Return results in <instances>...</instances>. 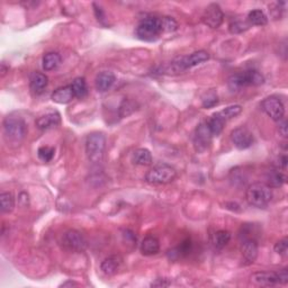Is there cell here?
<instances>
[{
  "instance_id": "6da1fadb",
  "label": "cell",
  "mask_w": 288,
  "mask_h": 288,
  "mask_svg": "<svg viewBox=\"0 0 288 288\" xmlns=\"http://www.w3.org/2000/svg\"><path fill=\"white\" fill-rule=\"evenodd\" d=\"M3 137L8 145H20L27 135L28 127L21 116L10 114L5 117L2 123Z\"/></svg>"
},
{
  "instance_id": "7a4b0ae2",
  "label": "cell",
  "mask_w": 288,
  "mask_h": 288,
  "mask_svg": "<svg viewBox=\"0 0 288 288\" xmlns=\"http://www.w3.org/2000/svg\"><path fill=\"white\" fill-rule=\"evenodd\" d=\"M272 188L264 182H253L246 189L245 198L246 201L251 206L264 208L270 203L272 199Z\"/></svg>"
},
{
  "instance_id": "3957f363",
  "label": "cell",
  "mask_w": 288,
  "mask_h": 288,
  "mask_svg": "<svg viewBox=\"0 0 288 288\" xmlns=\"http://www.w3.org/2000/svg\"><path fill=\"white\" fill-rule=\"evenodd\" d=\"M106 150V137L103 133L95 132L86 138V155L89 161L93 164L103 162Z\"/></svg>"
},
{
  "instance_id": "277c9868",
  "label": "cell",
  "mask_w": 288,
  "mask_h": 288,
  "mask_svg": "<svg viewBox=\"0 0 288 288\" xmlns=\"http://www.w3.org/2000/svg\"><path fill=\"white\" fill-rule=\"evenodd\" d=\"M265 84V77L257 70H246L232 74L227 80V85L232 91L249 87V86H261Z\"/></svg>"
},
{
  "instance_id": "5b68a950",
  "label": "cell",
  "mask_w": 288,
  "mask_h": 288,
  "mask_svg": "<svg viewBox=\"0 0 288 288\" xmlns=\"http://www.w3.org/2000/svg\"><path fill=\"white\" fill-rule=\"evenodd\" d=\"M163 33L162 21L159 17H148L137 25L135 35L137 39L147 42H153L158 40Z\"/></svg>"
},
{
  "instance_id": "8992f818",
  "label": "cell",
  "mask_w": 288,
  "mask_h": 288,
  "mask_svg": "<svg viewBox=\"0 0 288 288\" xmlns=\"http://www.w3.org/2000/svg\"><path fill=\"white\" fill-rule=\"evenodd\" d=\"M177 177V171L169 164H158L145 175V181L151 185H167Z\"/></svg>"
},
{
  "instance_id": "52a82bcc",
  "label": "cell",
  "mask_w": 288,
  "mask_h": 288,
  "mask_svg": "<svg viewBox=\"0 0 288 288\" xmlns=\"http://www.w3.org/2000/svg\"><path fill=\"white\" fill-rule=\"evenodd\" d=\"M61 244L66 251L74 253L84 252L87 248V241H86L85 237L77 230L65 232L61 239Z\"/></svg>"
},
{
  "instance_id": "ba28073f",
  "label": "cell",
  "mask_w": 288,
  "mask_h": 288,
  "mask_svg": "<svg viewBox=\"0 0 288 288\" xmlns=\"http://www.w3.org/2000/svg\"><path fill=\"white\" fill-rule=\"evenodd\" d=\"M261 110L275 122H279L285 116V106L282 100L275 96L265 98L261 103Z\"/></svg>"
},
{
  "instance_id": "9c48e42d",
  "label": "cell",
  "mask_w": 288,
  "mask_h": 288,
  "mask_svg": "<svg viewBox=\"0 0 288 288\" xmlns=\"http://www.w3.org/2000/svg\"><path fill=\"white\" fill-rule=\"evenodd\" d=\"M231 141L239 150H246L254 143V136L246 127H237L231 132Z\"/></svg>"
},
{
  "instance_id": "30bf717a",
  "label": "cell",
  "mask_w": 288,
  "mask_h": 288,
  "mask_svg": "<svg viewBox=\"0 0 288 288\" xmlns=\"http://www.w3.org/2000/svg\"><path fill=\"white\" fill-rule=\"evenodd\" d=\"M203 23L211 28H219L224 21V14L218 3H211L204 10L201 16Z\"/></svg>"
},
{
  "instance_id": "8fae6325",
  "label": "cell",
  "mask_w": 288,
  "mask_h": 288,
  "mask_svg": "<svg viewBox=\"0 0 288 288\" xmlns=\"http://www.w3.org/2000/svg\"><path fill=\"white\" fill-rule=\"evenodd\" d=\"M212 133L209 131L206 123H201L197 126L195 137H194V144L197 151H205L209 147L212 141Z\"/></svg>"
},
{
  "instance_id": "7c38bea8",
  "label": "cell",
  "mask_w": 288,
  "mask_h": 288,
  "mask_svg": "<svg viewBox=\"0 0 288 288\" xmlns=\"http://www.w3.org/2000/svg\"><path fill=\"white\" fill-rule=\"evenodd\" d=\"M60 123H61V115L57 111H51L40 115L35 121L37 129L42 131H47L57 127Z\"/></svg>"
},
{
  "instance_id": "4fadbf2b",
  "label": "cell",
  "mask_w": 288,
  "mask_h": 288,
  "mask_svg": "<svg viewBox=\"0 0 288 288\" xmlns=\"http://www.w3.org/2000/svg\"><path fill=\"white\" fill-rule=\"evenodd\" d=\"M242 259L244 265H252L258 257V243L252 238L244 239L241 244Z\"/></svg>"
},
{
  "instance_id": "5bb4252c",
  "label": "cell",
  "mask_w": 288,
  "mask_h": 288,
  "mask_svg": "<svg viewBox=\"0 0 288 288\" xmlns=\"http://www.w3.org/2000/svg\"><path fill=\"white\" fill-rule=\"evenodd\" d=\"M251 282L257 286L270 287L279 284L278 275L276 272L270 271H258L251 275Z\"/></svg>"
},
{
  "instance_id": "9a60e30c",
  "label": "cell",
  "mask_w": 288,
  "mask_h": 288,
  "mask_svg": "<svg viewBox=\"0 0 288 288\" xmlns=\"http://www.w3.org/2000/svg\"><path fill=\"white\" fill-rule=\"evenodd\" d=\"M116 77L113 72H110V71H103L97 74L96 80H95V86L96 89L100 92H105L110 90L111 86L115 84Z\"/></svg>"
},
{
  "instance_id": "2e32d148",
  "label": "cell",
  "mask_w": 288,
  "mask_h": 288,
  "mask_svg": "<svg viewBox=\"0 0 288 288\" xmlns=\"http://www.w3.org/2000/svg\"><path fill=\"white\" fill-rule=\"evenodd\" d=\"M122 263L123 259L119 256H110L103 260L102 265H100V269H102L105 275L113 276L121 268Z\"/></svg>"
},
{
  "instance_id": "e0dca14e",
  "label": "cell",
  "mask_w": 288,
  "mask_h": 288,
  "mask_svg": "<svg viewBox=\"0 0 288 288\" xmlns=\"http://www.w3.org/2000/svg\"><path fill=\"white\" fill-rule=\"evenodd\" d=\"M74 98V93L72 91L71 86H65V87H60L57 90H54L51 95V99L54 103L65 105L70 103Z\"/></svg>"
},
{
  "instance_id": "ac0fdd59",
  "label": "cell",
  "mask_w": 288,
  "mask_h": 288,
  "mask_svg": "<svg viewBox=\"0 0 288 288\" xmlns=\"http://www.w3.org/2000/svg\"><path fill=\"white\" fill-rule=\"evenodd\" d=\"M48 85V78L44 73L41 72H34L31 76V80H29V87H31V90L36 93V95H40L42 93Z\"/></svg>"
},
{
  "instance_id": "d6986e66",
  "label": "cell",
  "mask_w": 288,
  "mask_h": 288,
  "mask_svg": "<svg viewBox=\"0 0 288 288\" xmlns=\"http://www.w3.org/2000/svg\"><path fill=\"white\" fill-rule=\"evenodd\" d=\"M140 251L144 256H153L160 251V242L155 237H147L142 241Z\"/></svg>"
},
{
  "instance_id": "ffe728a7",
  "label": "cell",
  "mask_w": 288,
  "mask_h": 288,
  "mask_svg": "<svg viewBox=\"0 0 288 288\" xmlns=\"http://www.w3.org/2000/svg\"><path fill=\"white\" fill-rule=\"evenodd\" d=\"M132 161L134 164H137V166H151L153 161L151 152L144 148L137 149V150L133 152Z\"/></svg>"
},
{
  "instance_id": "44dd1931",
  "label": "cell",
  "mask_w": 288,
  "mask_h": 288,
  "mask_svg": "<svg viewBox=\"0 0 288 288\" xmlns=\"http://www.w3.org/2000/svg\"><path fill=\"white\" fill-rule=\"evenodd\" d=\"M192 246H193L192 240H190V239H186V240L182 241L177 248L170 250L169 251L170 259L177 260L179 259V258L188 256L190 251H192Z\"/></svg>"
},
{
  "instance_id": "7402d4cb",
  "label": "cell",
  "mask_w": 288,
  "mask_h": 288,
  "mask_svg": "<svg viewBox=\"0 0 288 288\" xmlns=\"http://www.w3.org/2000/svg\"><path fill=\"white\" fill-rule=\"evenodd\" d=\"M61 62V55L57 53V52H48L43 57V69L45 71H53L59 68Z\"/></svg>"
},
{
  "instance_id": "603a6c76",
  "label": "cell",
  "mask_w": 288,
  "mask_h": 288,
  "mask_svg": "<svg viewBox=\"0 0 288 288\" xmlns=\"http://www.w3.org/2000/svg\"><path fill=\"white\" fill-rule=\"evenodd\" d=\"M206 124L208 126L209 131H211L213 136H218L222 133V131L224 130V126H225V121L221 117V116L216 113L213 114L211 117L208 118V121L206 122Z\"/></svg>"
},
{
  "instance_id": "cb8c5ba5",
  "label": "cell",
  "mask_w": 288,
  "mask_h": 288,
  "mask_svg": "<svg viewBox=\"0 0 288 288\" xmlns=\"http://www.w3.org/2000/svg\"><path fill=\"white\" fill-rule=\"evenodd\" d=\"M230 240H231V233L229 231H225V230H220L218 232H215L211 238L212 244L216 250L223 249L224 246L230 242Z\"/></svg>"
},
{
  "instance_id": "d4e9b609",
  "label": "cell",
  "mask_w": 288,
  "mask_h": 288,
  "mask_svg": "<svg viewBox=\"0 0 288 288\" xmlns=\"http://www.w3.org/2000/svg\"><path fill=\"white\" fill-rule=\"evenodd\" d=\"M286 182V176L279 169L269 171L267 174V185L271 188H278Z\"/></svg>"
},
{
  "instance_id": "484cf974",
  "label": "cell",
  "mask_w": 288,
  "mask_h": 288,
  "mask_svg": "<svg viewBox=\"0 0 288 288\" xmlns=\"http://www.w3.org/2000/svg\"><path fill=\"white\" fill-rule=\"evenodd\" d=\"M248 23L253 26H265L268 23V18L261 9H254L248 14Z\"/></svg>"
},
{
  "instance_id": "4316f807",
  "label": "cell",
  "mask_w": 288,
  "mask_h": 288,
  "mask_svg": "<svg viewBox=\"0 0 288 288\" xmlns=\"http://www.w3.org/2000/svg\"><path fill=\"white\" fill-rule=\"evenodd\" d=\"M70 86L71 88H72L74 97H77V98H84V97L87 95L88 87L85 78H76Z\"/></svg>"
},
{
  "instance_id": "83f0119b",
  "label": "cell",
  "mask_w": 288,
  "mask_h": 288,
  "mask_svg": "<svg viewBox=\"0 0 288 288\" xmlns=\"http://www.w3.org/2000/svg\"><path fill=\"white\" fill-rule=\"evenodd\" d=\"M0 204H1L2 213H10L15 208V197L12 193H1L0 195Z\"/></svg>"
},
{
  "instance_id": "f1b7e54d",
  "label": "cell",
  "mask_w": 288,
  "mask_h": 288,
  "mask_svg": "<svg viewBox=\"0 0 288 288\" xmlns=\"http://www.w3.org/2000/svg\"><path fill=\"white\" fill-rule=\"evenodd\" d=\"M242 111V107L240 105H232V106L225 107L224 110L219 111V115L222 117L224 121H229V119H232L234 117H237L238 115H240Z\"/></svg>"
},
{
  "instance_id": "f546056e",
  "label": "cell",
  "mask_w": 288,
  "mask_h": 288,
  "mask_svg": "<svg viewBox=\"0 0 288 288\" xmlns=\"http://www.w3.org/2000/svg\"><path fill=\"white\" fill-rule=\"evenodd\" d=\"M55 153V149L53 147H47V145H43L37 150V155L39 159L42 160L43 162H50L53 159Z\"/></svg>"
},
{
  "instance_id": "4dcf8cb0",
  "label": "cell",
  "mask_w": 288,
  "mask_h": 288,
  "mask_svg": "<svg viewBox=\"0 0 288 288\" xmlns=\"http://www.w3.org/2000/svg\"><path fill=\"white\" fill-rule=\"evenodd\" d=\"M203 107L204 108H213L219 104V96L215 91H209L203 97Z\"/></svg>"
},
{
  "instance_id": "1f68e13d",
  "label": "cell",
  "mask_w": 288,
  "mask_h": 288,
  "mask_svg": "<svg viewBox=\"0 0 288 288\" xmlns=\"http://www.w3.org/2000/svg\"><path fill=\"white\" fill-rule=\"evenodd\" d=\"M134 111H135V103L132 102V100L124 99L121 106H119V115L122 117H126V116L131 115Z\"/></svg>"
},
{
  "instance_id": "d6a6232c",
  "label": "cell",
  "mask_w": 288,
  "mask_h": 288,
  "mask_svg": "<svg viewBox=\"0 0 288 288\" xmlns=\"http://www.w3.org/2000/svg\"><path fill=\"white\" fill-rule=\"evenodd\" d=\"M249 23H246V22H242V21H237V22H233V23L230 24V32L232 34H240V33L245 32L246 29H249L250 27Z\"/></svg>"
},
{
  "instance_id": "836d02e7",
  "label": "cell",
  "mask_w": 288,
  "mask_h": 288,
  "mask_svg": "<svg viewBox=\"0 0 288 288\" xmlns=\"http://www.w3.org/2000/svg\"><path fill=\"white\" fill-rule=\"evenodd\" d=\"M163 32H175L178 28V23L173 17H161Z\"/></svg>"
},
{
  "instance_id": "e575fe53",
  "label": "cell",
  "mask_w": 288,
  "mask_h": 288,
  "mask_svg": "<svg viewBox=\"0 0 288 288\" xmlns=\"http://www.w3.org/2000/svg\"><path fill=\"white\" fill-rule=\"evenodd\" d=\"M274 250L276 253L280 254V256H285L287 253V250H288V241L287 239H282V240H279L278 242L276 243L275 246H274Z\"/></svg>"
},
{
  "instance_id": "d590c367",
  "label": "cell",
  "mask_w": 288,
  "mask_h": 288,
  "mask_svg": "<svg viewBox=\"0 0 288 288\" xmlns=\"http://www.w3.org/2000/svg\"><path fill=\"white\" fill-rule=\"evenodd\" d=\"M171 285V280L168 278H156L155 282L151 283V287H169Z\"/></svg>"
},
{
  "instance_id": "8d00e7d4",
  "label": "cell",
  "mask_w": 288,
  "mask_h": 288,
  "mask_svg": "<svg viewBox=\"0 0 288 288\" xmlns=\"http://www.w3.org/2000/svg\"><path fill=\"white\" fill-rule=\"evenodd\" d=\"M278 132L283 137H286L288 134V126H287V121L285 118L280 119L278 122Z\"/></svg>"
},
{
  "instance_id": "74e56055",
  "label": "cell",
  "mask_w": 288,
  "mask_h": 288,
  "mask_svg": "<svg viewBox=\"0 0 288 288\" xmlns=\"http://www.w3.org/2000/svg\"><path fill=\"white\" fill-rule=\"evenodd\" d=\"M93 8H95V15H96V17H97V20H98L100 23H103L104 24V22H105V20H106V16H105V13H104V10L102 9V7L100 6H97L96 3H93Z\"/></svg>"
},
{
  "instance_id": "f35d334b",
  "label": "cell",
  "mask_w": 288,
  "mask_h": 288,
  "mask_svg": "<svg viewBox=\"0 0 288 288\" xmlns=\"http://www.w3.org/2000/svg\"><path fill=\"white\" fill-rule=\"evenodd\" d=\"M277 275H278L279 284H287L288 283V270H287V268L280 269L279 271H277Z\"/></svg>"
},
{
  "instance_id": "ab89813d",
  "label": "cell",
  "mask_w": 288,
  "mask_h": 288,
  "mask_svg": "<svg viewBox=\"0 0 288 288\" xmlns=\"http://www.w3.org/2000/svg\"><path fill=\"white\" fill-rule=\"evenodd\" d=\"M9 71V66H7L5 62L1 63V77H5L6 73Z\"/></svg>"
},
{
  "instance_id": "60d3db41",
  "label": "cell",
  "mask_w": 288,
  "mask_h": 288,
  "mask_svg": "<svg viewBox=\"0 0 288 288\" xmlns=\"http://www.w3.org/2000/svg\"><path fill=\"white\" fill-rule=\"evenodd\" d=\"M66 286H78V284L74 283V282H71V280H69V282L63 283L62 285H61V287H66Z\"/></svg>"
}]
</instances>
